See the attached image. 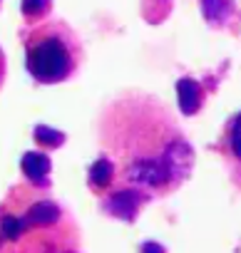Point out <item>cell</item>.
I'll return each instance as SVG.
<instances>
[{
    "instance_id": "8992f818",
    "label": "cell",
    "mask_w": 241,
    "mask_h": 253,
    "mask_svg": "<svg viewBox=\"0 0 241 253\" xmlns=\"http://www.w3.org/2000/svg\"><path fill=\"white\" fill-rule=\"evenodd\" d=\"M3 80H5V55L0 50V87H3Z\"/></svg>"
},
{
    "instance_id": "6da1fadb",
    "label": "cell",
    "mask_w": 241,
    "mask_h": 253,
    "mask_svg": "<svg viewBox=\"0 0 241 253\" xmlns=\"http://www.w3.org/2000/svg\"><path fill=\"white\" fill-rule=\"evenodd\" d=\"M102 157L112 167L107 191H135L145 199L179 189L194 167V152L174 117L147 94H127L99 119Z\"/></svg>"
},
{
    "instance_id": "52a82bcc",
    "label": "cell",
    "mask_w": 241,
    "mask_h": 253,
    "mask_svg": "<svg viewBox=\"0 0 241 253\" xmlns=\"http://www.w3.org/2000/svg\"><path fill=\"white\" fill-rule=\"evenodd\" d=\"M142 253H149V251H147V246L142 248ZM152 253H164V251H162L159 246H154V243H152Z\"/></svg>"
},
{
    "instance_id": "7a4b0ae2",
    "label": "cell",
    "mask_w": 241,
    "mask_h": 253,
    "mask_svg": "<svg viewBox=\"0 0 241 253\" xmlns=\"http://www.w3.org/2000/svg\"><path fill=\"white\" fill-rule=\"evenodd\" d=\"M23 45L28 72L40 84L70 80L85 60L80 38L62 20H43L40 25L30 28Z\"/></svg>"
},
{
    "instance_id": "3957f363",
    "label": "cell",
    "mask_w": 241,
    "mask_h": 253,
    "mask_svg": "<svg viewBox=\"0 0 241 253\" xmlns=\"http://www.w3.org/2000/svg\"><path fill=\"white\" fill-rule=\"evenodd\" d=\"M23 171H25V176H28L33 184L43 186V184H45L43 179L50 174V159H48L45 154H35V152H30V154L23 157Z\"/></svg>"
},
{
    "instance_id": "277c9868",
    "label": "cell",
    "mask_w": 241,
    "mask_h": 253,
    "mask_svg": "<svg viewBox=\"0 0 241 253\" xmlns=\"http://www.w3.org/2000/svg\"><path fill=\"white\" fill-rule=\"evenodd\" d=\"M177 89H179V107L184 109V114H194V112L201 107V92H199V84L192 82V80H182Z\"/></svg>"
},
{
    "instance_id": "5b68a950",
    "label": "cell",
    "mask_w": 241,
    "mask_h": 253,
    "mask_svg": "<svg viewBox=\"0 0 241 253\" xmlns=\"http://www.w3.org/2000/svg\"><path fill=\"white\" fill-rule=\"evenodd\" d=\"M50 8H52L50 0H23V5H20L23 15L30 18V20H40V18H45V15L50 13Z\"/></svg>"
}]
</instances>
